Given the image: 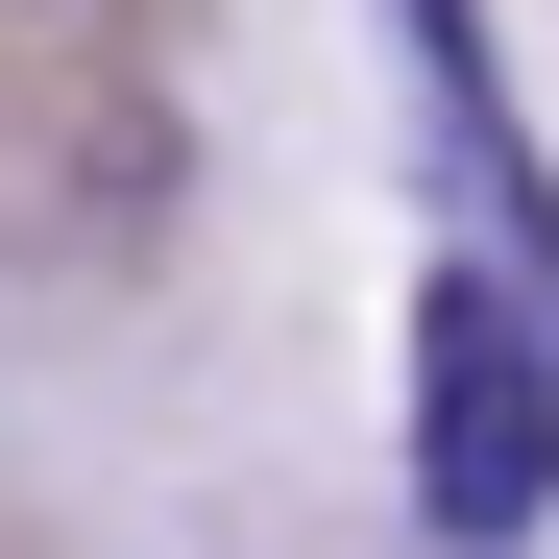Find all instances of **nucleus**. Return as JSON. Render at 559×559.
I'll return each instance as SVG.
<instances>
[{
  "instance_id": "f257e3e1",
  "label": "nucleus",
  "mask_w": 559,
  "mask_h": 559,
  "mask_svg": "<svg viewBox=\"0 0 559 559\" xmlns=\"http://www.w3.org/2000/svg\"><path fill=\"white\" fill-rule=\"evenodd\" d=\"M414 511L438 535H535L559 511V317L438 267L414 293Z\"/></svg>"
}]
</instances>
